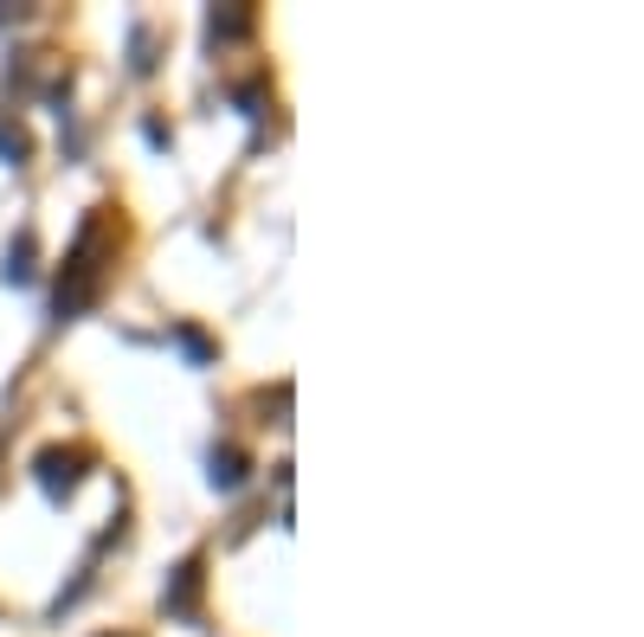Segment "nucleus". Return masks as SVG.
<instances>
[{
	"instance_id": "1",
	"label": "nucleus",
	"mask_w": 644,
	"mask_h": 637,
	"mask_svg": "<svg viewBox=\"0 0 644 637\" xmlns=\"http://www.w3.org/2000/svg\"><path fill=\"white\" fill-rule=\"evenodd\" d=\"M77 477H84V450H65V445L39 450V484H45V496H72Z\"/></svg>"
},
{
	"instance_id": "2",
	"label": "nucleus",
	"mask_w": 644,
	"mask_h": 637,
	"mask_svg": "<svg viewBox=\"0 0 644 637\" xmlns=\"http://www.w3.org/2000/svg\"><path fill=\"white\" fill-rule=\"evenodd\" d=\"M200 573H207V566H200V561L175 566V586H168V593H161V605H168V612H181V618H188V612H193V599H200Z\"/></svg>"
},
{
	"instance_id": "3",
	"label": "nucleus",
	"mask_w": 644,
	"mask_h": 637,
	"mask_svg": "<svg viewBox=\"0 0 644 637\" xmlns=\"http://www.w3.org/2000/svg\"><path fill=\"white\" fill-rule=\"evenodd\" d=\"M252 477V464H245V450H213V489H239Z\"/></svg>"
},
{
	"instance_id": "4",
	"label": "nucleus",
	"mask_w": 644,
	"mask_h": 637,
	"mask_svg": "<svg viewBox=\"0 0 644 637\" xmlns=\"http://www.w3.org/2000/svg\"><path fill=\"white\" fill-rule=\"evenodd\" d=\"M27 155H33V142H27V129H20V123H7V116H0V161H13V168H20V161H27Z\"/></svg>"
},
{
	"instance_id": "5",
	"label": "nucleus",
	"mask_w": 644,
	"mask_h": 637,
	"mask_svg": "<svg viewBox=\"0 0 644 637\" xmlns=\"http://www.w3.org/2000/svg\"><path fill=\"white\" fill-rule=\"evenodd\" d=\"M7 284H33V232H20V252H7Z\"/></svg>"
},
{
	"instance_id": "6",
	"label": "nucleus",
	"mask_w": 644,
	"mask_h": 637,
	"mask_svg": "<svg viewBox=\"0 0 644 637\" xmlns=\"http://www.w3.org/2000/svg\"><path fill=\"white\" fill-rule=\"evenodd\" d=\"M245 26H252V7H232V13H213V33H220V39H239Z\"/></svg>"
},
{
	"instance_id": "7",
	"label": "nucleus",
	"mask_w": 644,
	"mask_h": 637,
	"mask_svg": "<svg viewBox=\"0 0 644 637\" xmlns=\"http://www.w3.org/2000/svg\"><path fill=\"white\" fill-rule=\"evenodd\" d=\"M175 341H181V348H188L193 361H213V341L200 336V329H175Z\"/></svg>"
}]
</instances>
